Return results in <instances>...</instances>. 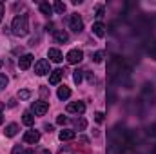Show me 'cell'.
<instances>
[{
	"instance_id": "cell-23",
	"label": "cell",
	"mask_w": 156,
	"mask_h": 154,
	"mask_svg": "<svg viewBox=\"0 0 156 154\" xmlns=\"http://www.w3.org/2000/svg\"><path fill=\"white\" fill-rule=\"evenodd\" d=\"M85 127H87V120H85V118L76 120V129L78 131H85Z\"/></svg>"
},
{
	"instance_id": "cell-26",
	"label": "cell",
	"mask_w": 156,
	"mask_h": 154,
	"mask_svg": "<svg viewBox=\"0 0 156 154\" xmlns=\"http://www.w3.org/2000/svg\"><path fill=\"white\" fill-rule=\"evenodd\" d=\"M104 113H96V114H94V120H96V123H104V120H105V118H104Z\"/></svg>"
},
{
	"instance_id": "cell-29",
	"label": "cell",
	"mask_w": 156,
	"mask_h": 154,
	"mask_svg": "<svg viewBox=\"0 0 156 154\" xmlns=\"http://www.w3.org/2000/svg\"><path fill=\"white\" fill-rule=\"evenodd\" d=\"M58 154H75V152H73L71 149H67V147H66V149H60V152H58Z\"/></svg>"
},
{
	"instance_id": "cell-12",
	"label": "cell",
	"mask_w": 156,
	"mask_h": 154,
	"mask_svg": "<svg viewBox=\"0 0 156 154\" xmlns=\"http://www.w3.org/2000/svg\"><path fill=\"white\" fill-rule=\"evenodd\" d=\"M55 40H56L58 44H66V42H69V35H67L64 29H56V31H55Z\"/></svg>"
},
{
	"instance_id": "cell-10",
	"label": "cell",
	"mask_w": 156,
	"mask_h": 154,
	"mask_svg": "<svg viewBox=\"0 0 156 154\" xmlns=\"http://www.w3.org/2000/svg\"><path fill=\"white\" fill-rule=\"evenodd\" d=\"M62 76H64V71H62V69L51 71V75H49V83H51V85H56V83H60Z\"/></svg>"
},
{
	"instance_id": "cell-9",
	"label": "cell",
	"mask_w": 156,
	"mask_h": 154,
	"mask_svg": "<svg viewBox=\"0 0 156 154\" xmlns=\"http://www.w3.org/2000/svg\"><path fill=\"white\" fill-rule=\"evenodd\" d=\"M24 142H26V143L35 145L37 142H40V132H38V131H27V132L24 134Z\"/></svg>"
},
{
	"instance_id": "cell-15",
	"label": "cell",
	"mask_w": 156,
	"mask_h": 154,
	"mask_svg": "<svg viewBox=\"0 0 156 154\" xmlns=\"http://www.w3.org/2000/svg\"><path fill=\"white\" fill-rule=\"evenodd\" d=\"M40 11H42V15H45V16H51L53 15V5L49 4V2H40Z\"/></svg>"
},
{
	"instance_id": "cell-16",
	"label": "cell",
	"mask_w": 156,
	"mask_h": 154,
	"mask_svg": "<svg viewBox=\"0 0 156 154\" xmlns=\"http://www.w3.org/2000/svg\"><path fill=\"white\" fill-rule=\"evenodd\" d=\"M16 132H18V125H16V123H9V125L5 127V131H4V134H5L7 138H13Z\"/></svg>"
},
{
	"instance_id": "cell-33",
	"label": "cell",
	"mask_w": 156,
	"mask_h": 154,
	"mask_svg": "<svg viewBox=\"0 0 156 154\" xmlns=\"http://www.w3.org/2000/svg\"><path fill=\"white\" fill-rule=\"evenodd\" d=\"M7 105H9V107H15V105H16V102H15V100H9V103H7Z\"/></svg>"
},
{
	"instance_id": "cell-6",
	"label": "cell",
	"mask_w": 156,
	"mask_h": 154,
	"mask_svg": "<svg viewBox=\"0 0 156 154\" xmlns=\"http://www.w3.org/2000/svg\"><path fill=\"white\" fill-rule=\"evenodd\" d=\"M35 73L38 75V76H44V75H47L49 73V62L47 60H38L37 64H35Z\"/></svg>"
},
{
	"instance_id": "cell-8",
	"label": "cell",
	"mask_w": 156,
	"mask_h": 154,
	"mask_svg": "<svg viewBox=\"0 0 156 154\" xmlns=\"http://www.w3.org/2000/svg\"><path fill=\"white\" fill-rule=\"evenodd\" d=\"M31 62H33V56L27 53V54H22L20 58H18V67L22 69V71H27L29 67H31Z\"/></svg>"
},
{
	"instance_id": "cell-3",
	"label": "cell",
	"mask_w": 156,
	"mask_h": 154,
	"mask_svg": "<svg viewBox=\"0 0 156 154\" xmlns=\"http://www.w3.org/2000/svg\"><path fill=\"white\" fill-rule=\"evenodd\" d=\"M31 109H33V113H35L37 116H44L47 111H49V103H47L45 100H40V102H35V103H33Z\"/></svg>"
},
{
	"instance_id": "cell-20",
	"label": "cell",
	"mask_w": 156,
	"mask_h": 154,
	"mask_svg": "<svg viewBox=\"0 0 156 154\" xmlns=\"http://www.w3.org/2000/svg\"><path fill=\"white\" fill-rule=\"evenodd\" d=\"M93 60H94V64H102L104 62V51H96L93 54Z\"/></svg>"
},
{
	"instance_id": "cell-32",
	"label": "cell",
	"mask_w": 156,
	"mask_h": 154,
	"mask_svg": "<svg viewBox=\"0 0 156 154\" xmlns=\"http://www.w3.org/2000/svg\"><path fill=\"white\" fill-rule=\"evenodd\" d=\"M40 93H42V96H45V94H47V89H45V87H42V89H40Z\"/></svg>"
},
{
	"instance_id": "cell-34",
	"label": "cell",
	"mask_w": 156,
	"mask_h": 154,
	"mask_svg": "<svg viewBox=\"0 0 156 154\" xmlns=\"http://www.w3.org/2000/svg\"><path fill=\"white\" fill-rule=\"evenodd\" d=\"M40 154H51V152H49L47 149H44V151H42V152H40Z\"/></svg>"
},
{
	"instance_id": "cell-24",
	"label": "cell",
	"mask_w": 156,
	"mask_h": 154,
	"mask_svg": "<svg viewBox=\"0 0 156 154\" xmlns=\"http://www.w3.org/2000/svg\"><path fill=\"white\" fill-rule=\"evenodd\" d=\"M7 82H9V80H7V76L0 73V89H5V85H7Z\"/></svg>"
},
{
	"instance_id": "cell-5",
	"label": "cell",
	"mask_w": 156,
	"mask_h": 154,
	"mask_svg": "<svg viewBox=\"0 0 156 154\" xmlns=\"http://www.w3.org/2000/svg\"><path fill=\"white\" fill-rule=\"evenodd\" d=\"M116 73H122V58L113 56V60L109 62V75L115 76Z\"/></svg>"
},
{
	"instance_id": "cell-31",
	"label": "cell",
	"mask_w": 156,
	"mask_h": 154,
	"mask_svg": "<svg viewBox=\"0 0 156 154\" xmlns=\"http://www.w3.org/2000/svg\"><path fill=\"white\" fill-rule=\"evenodd\" d=\"M45 29H47V31H53V24H51V22H49V24H47V26H45Z\"/></svg>"
},
{
	"instance_id": "cell-14",
	"label": "cell",
	"mask_w": 156,
	"mask_h": 154,
	"mask_svg": "<svg viewBox=\"0 0 156 154\" xmlns=\"http://www.w3.org/2000/svg\"><path fill=\"white\" fill-rule=\"evenodd\" d=\"M75 131H69V129H64V131H60V140L62 142H69V140H75Z\"/></svg>"
},
{
	"instance_id": "cell-17",
	"label": "cell",
	"mask_w": 156,
	"mask_h": 154,
	"mask_svg": "<svg viewBox=\"0 0 156 154\" xmlns=\"http://www.w3.org/2000/svg\"><path fill=\"white\" fill-rule=\"evenodd\" d=\"M69 96H71V89H69V87H66V85L58 87V98H60V100H67Z\"/></svg>"
},
{
	"instance_id": "cell-25",
	"label": "cell",
	"mask_w": 156,
	"mask_h": 154,
	"mask_svg": "<svg viewBox=\"0 0 156 154\" xmlns=\"http://www.w3.org/2000/svg\"><path fill=\"white\" fill-rule=\"evenodd\" d=\"M104 13H105V7H104V5H98V7H96V15H94V16H96V18H102V16H104Z\"/></svg>"
},
{
	"instance_id": "cell-2",
	"label": "cell",
	"mask_w": 156,
	"mask_h": 154,
	"mask_svg": "<svg viewBox=\"0 0 156 154\" xmlns=\"http://www.w3.org/2000/svg\"><path fill=\"white\" fill-rule=\"evenodd\" d=\"M69 29H73L75 33H80L83 29V20L80 18V15H71V18H69Z\"/></svg>"
},
{
	"instance_id": "cell-11",
	"label": "cell",
	"mask_w": 156,
	"mask_h": 154,
	"mask_svg": "<svg viewBox=\"0 0 156 154\" xmlns=\"http://www.w3.org/2000/svg\"><path fill=\"white\" fill-rule=\"evenodd\" d=\"M47 56H49V60H53V62H56V64L64 60V54L60 53V49H49Z\"/></svg>"
},
{
	"instance_id": "cell-36",
	"label": "cell",
	"mask_w": 156,
	"mask_h": 154,
	"mask_svg": "<svg viewBox=\"0 0 156 154\" xmlns=\"http://www.w3.org/2000/svg\"><path fill=\"white\" fill-rule=\"evenodd\" d=\"M26 154H35V151H33V149H29V151H27Z\"/></svg>"
},
{
	"instance_id": "cell-18",
	"label": "cell",
	"mask_w": 156,
	"mask_h": 154,
	"mask_svg": "<svg viewBox=\"0 0 156 154\" xmlns=\"http://www.w3.org/2000/svg\"><path fill=\"white\" fill-rule=\"evenodd\" d=\"M22 121H24V125L31 127V125L35 123V116L31 114V113H24V116H22Z\"/></svg>"
},
{
	"instance_id": "cell-28",
	"label": "cell",
	"mask_w": 156,
	"mask_h": 154,
	"mask_svg": "<svg viewBox=\"0 0 156 154\" xmlns=\"http://www.w3.org/2000/svg\"><path fill=\"white\" fill-rule=\"evenodd\" d=\"M56 123H60V125H66V123H67V118H66L64 114H60L58 118H56Z\"/></svg>"
},
{
	"instance_id": "cell-35",
	"label": "cell",
	"mask_w": 156,
	"mask_h": 154,
	"mask_svg": "<svg viewBox=\"0 0 156 154\" xmlns=\"http://www.w3.org/2000/svg\"><path fill=\"white\" fill-rule=\"evenodd\" d=\"M0 123H4V114L0 113Z\"/></svg>"
},
{
	"instance_id": "cell-4",
	"label": "cell",
	"mask_w": 156,
	"mask_h": 154,
	"mask_svg": "<svg viewBox=\"0 0 156 154\" xmlns=\"http://www.w3.org/2000/svg\"><path fill=\"white\" fill-rule=\"evenodd\" d=\"M82 60H83V53L80 49H71L67 53V62L69 64H80Z\"/></svg>"
},
{
	"instance_id": "cell-22",
	"label": "cell",
	"mask_w": 156,
	"mask_h": 154,
	"mask_svg": "<svg viewBox=\"0 0 156 154\" xmlns=\"http://www.w3.org/2000/svg\"><path fill=\"white\" fill-rule=\"evenodd\" d=\"M73 80H75V83H82V80H83V71L76 69L75 75H73Z\"/></svg>"
},
{
	"instance_id": "cell-13",
	"label": "cell",
	"mask_w": 156,
	"mask_h": 154,
	"mask_svg": "<svg viewBox=\"0 0 156 154\" xmlns=\"http://www.w3.org/2000/svg\"><path fill=\"white\" fill-rule=\"evenodd\" d=\"M93 33H94L98 38L105 37V26H104L102 22H96V24H93Z\"/></svg>"
},
{
	"instance_id": "cell-27",
	"label": "cell",
	"mask_w": 156,
	"mask_h": 154,
	"mask_svg": "<svg viewBox=\"0 0 156 154\" xmlns=\"http://www.w3.org/2000/svg\"><path fill=\"white\" fill-rule=\"evenodd\" d=\"M11 154H24L22 145H15V147H13V152H11Z\"/></svg>"
},
{
	"instance_id": "cell-37",
	"label": "cell",
	"mask_w": 156,
	"mask_h": 154,
	"mask_svg": "<svg viewBox=\"0 0 156 154\" xmlns=\"http://www.w3.org/2000/svg\"><path fill=\"white\" fill-rule=\"evenodd\" d=\"M2 109H4V103H0V111H2Z\"/></svg>"
},
{
	"instance_id": "cell-19",
	"label": "cell",
	"mask_w": 156,
	"mask_h": 154,
	"mask_svg": "<svg viewBox=\"0 0 156 154\" xmlns=\"http://www.w3.org/2000/svg\"><path fill=\"white\" fill-rule=\"evenodd\" d=\"M53 9H55L56 13L64 15V13H66V4H64V2H60V0H56V2H55V5H53Z\"/></svg>"
},
{
	"instance_id": "cell-21",
	"label": "cell",
	"mask_w": 156,
	"mask_h": 154,
	"mask_svg": "<svg viewBox=\"0 0 156 154\" xmlns=\"http://www.w3.org/2000/svg\"><path fill=\"white\" fill-rule=\"evenodd\" d=\"M18 98H20V100H29V98H31V91H27V89L18 91Z\"/></svg>"
},
{
	"instance_id": "cell-1",
	"label": "cell",
	"mask_w": 156,
	"mask_h": 154,
	"mask_svg": "<svg viewBox=\"0 0 156 154\" xmlns=\"http://www.w3.org/2000/svg\"><path fill=\"white\" fill-rule=\"evenodd\" d=\"M11 29H13V35L16 37H26L29 33V22H27V16L26 15H18L13 18V24H11Z\"/></svg>"
},
{
	"instance_id": "cell-38",
	"label": "cell",
	"mask_w": 156,
	"mask_h": 154,
	"mask_svg": "<svg viewBox=\"0 0 156 154\" xmlns=\"http://www.w3.org/2000/svg\"><path fill=\"white\" fill-rule=\"evenodd\" d=\"M154 22H156V15H154Z\"/></svg>"
},
{
	"instance_id": "cell-7",
	"label": "cell",
	"mask_w": 156,
	"mask_h": 154,
	"mask_svg": "<svg viewBox=\"0 0 156 154\" xmlns=\"http://www.w3.org/2000/svg\"><path fill=\"white\" fill-rule=\"evenodd\" d=\"M67 113H73V114H83L85 113V103L83 102H73L67 105Z\"/></svg>"
},
{
	"instance_id": "cell-30",
	"label": "cell",
	"mask_w": 156,
	"mask_h": 154,
	"mask_svg": "<svg viewBox=\"0 0 156 154\" xmlns=\"http://www.w3.org/2000/svg\"><path fill=\"white\" fill-rule=\"evenodd\" d=\"M2 16H4V4L0 2V20H2Z\"/></svg>"
}]
</instances>
